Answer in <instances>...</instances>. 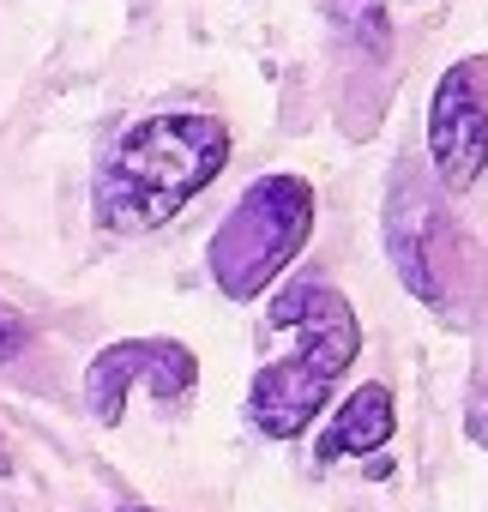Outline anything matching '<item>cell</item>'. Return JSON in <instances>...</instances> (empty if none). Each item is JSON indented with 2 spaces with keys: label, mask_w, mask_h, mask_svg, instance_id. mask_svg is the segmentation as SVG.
<instances>
[{
  "label": "cell",
  "mask_w": 488,
  "mask_h": 512,
  "mask_svg": "<svg viewBox=\"0 0 488 512\" xmlns=\"http://www.w3.org/2000/svg\"><path fill=\"white\" fill-rule=\"evenodd\" d=\"M266 332L278 338V350H266L248 380V422L266 440H302L356 368L362 320L332 278L296 272L272 290Z\"/></svg>",
  "instance_id": "6da1fadb"
},
{
  "label": "cell",
  "mask_w": 488,
  "mask_h": 512,
  "mask_svg": "<svg viewBox=\"0 0 488 512\" xmlns=\"http://www.w3.org/2000/svg\"><path fill=\"white\" fill-rule=\"evenodd\" d=\"M235 133L211 109H157L139 115L115 151L97 163L91 211L103 235H151L187 211L223 169H229Z\"/></svg>",
  "instance_id": "7a4b0ae2"
},
{
  "label": "cell",
  "mask_w": 488,
  "mask_h": 512,
  "mask_svg": "<svg viewBox=\"0 0 488 512\" xmlns=\"http://www.w3.org/2000/svg\"><path fill=\"white\" fill-rule=\"evenodd\" d=\"M314 217H320V199H314V181L308 175H260L248 181L211 247H205V266H211V284L217 296L229 302H260L284 284V272L302 260V247L314 241Z\"/></svg>",
  "instance_id": "3957f363"
},
{
  "label": "cell",
  "mask_w": 488,
  "mask_h": 512,
  "mask_svg": "<svg viewBox=\"0 0 488 512\" xmlns=\"http://www.w3.org/2000/svg\"><path fill=\"white\" fill-rule=\"evenodd\" d=\"M133 392H145L163 410L193 404L199 392V356L181 338H115L85 368V410L97 428H121Z\"/></svg>",
  "instance_id": "277c9868"
},
{
  "label": "cell",
  "mask_w": 488,
  "mask_h": 512,
  "mask_svg": "<svg viewBox=\"0 0 488 512\" xmlns=\"http://www.w3.org/2000/svg\"><path fill=\"white\" fill-rule=\"evenodd\" d=\"M428 169L440 193H470L488 175V55H458L428 91Z\"/></svg>",
  "instance_id": "5b68a950"
},
{
  "label": "cell",
  "mask_w": 488,
  "mask_h": 512,
  "mask_svg": "<svg viewBox=\"0 0 488 512\" xmlns=\"http://www.w3.org/2000/svg\"><path fill=\"white\" fill-rule=\"evenodd\" d=\"M434 241H446V217L428 193H410V169H398L392 205H386V247H392V266H398V278L416 302L446 296V278L434 266Z\"/></svg>",
  "instance_id": "8992f818"
},
{
  "label": "cell",
  "mask_w": 488,
  "mask_h": 512,
  "mask_svg": "<svg viewBox=\"0 0 488 512\" xmlns=\"http://www.w3.org/2000/svg\"><path fill=\"white\" fill-rule=\"evenodd\" d=\"M392 434H398L392 386H386V380H362V386L344 392V404L326 416V428H320V440H314V458H320V464L368 458V452H380Z\"/></svg>",
  "instance_id": "52a82bcc"
},
{
  "label": "cell",
  "mask_w": 488,
  "mask_h": 512,
  "mask_svg": "<svg viewBox=\"0 0 488 512\" xmlns=\"http://www.w3.org/2000/svg\"><path fill=\"white\" fill-rule=\"evenodd\" d=\"M31 338H37V332H31V320H25L13 302H0V368L19 362V356L31 350Z\"/></svg>",
  "instance_id": "ba28073f"
},
{
  "label": "cell",
  "mask_w": 488,
  "mask_h": 512,
  "mask_svg": "<svg viewBox=\"0 0 488 512\" xmlns=\"http://www.w3.org/2000/svg\"><path fill=\"white\" fill-rule=\"evenodd\" d=\"M464 428H470V440L488 452V386L482 392H470V410H464Z\"/></svg>",
  "instance_id": "9c48e42d"
},
{
  "label": "cell",
  "mask_w": 488,
  "mask_h": 512,
  "mask_svg": "<svg viewBox=\"0 0 488 512\" xmlns=\"http://www.w3.org/2000/svg\"><path fill=\"white\" fill-rule=\"evenodd\" d=\"M0 476H13V452H7V440H0Z\"/></svg>",
  "instance_id": "30bf717a"
},
{
  "label": "cell",
  "mask_w": 488,
  "mask_h": 512,
  "mask_svg": "<svg viewBox=\"0 0 488 512\" xmlns=\"http://www.w3.org/2000/svg\"><path fill=\"white\" fill-rule=\"evenodd\" d=\"M121 512H157V506H121Z\"/></svg>",
  "instance_id": "8fae6325"
}]
</instances>
